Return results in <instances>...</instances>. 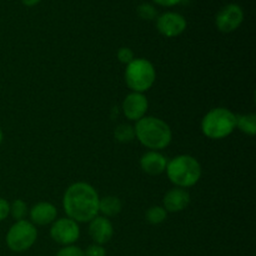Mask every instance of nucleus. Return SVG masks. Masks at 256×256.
<instances>
[{
    "instance_id": "nucleus-1",
    "label": "nucleus",
    "mask_w": 256,
    "mask_h": 256,
    "mask_svg": "<svg viewBox=\"0 0 256 256\" xmlns=\"http://www.w3.org/2000/svg\"><path fill=\"white\" fill-rule=\"evenodd\" d=\"M99 194L96 189L84 182L70 185L62 196V208L69 219L89 222L99 214Z\"/></svg>"
},
{
    "instance_id": "nucleus-2",
    "label": "nucleus",
    "mask_w": 256,
    "mask_h": 256,
    "mask_svg": "<svg viewBox=\"0 0 256 256\" xmlns=\"http://www.w3.org/2000/svg\"><path fill=\"white\" fill-rule=\"evenodd\" d=\"M135 138L140 144L154 152L169 146L172 139V132L162 119L155 116H144L134 126Z\"/></svg>"
},
{
    "instance_id": "nucleus-3",
    "label": "nucleus",
    "mask_w": 256,
    "mask_h": 256,
    "mask_svg": "<svg viewBox=\"0 0 256 256\" xmlns=\"http://www.w3.org/2000/svg\"><path fill=\"white\" fill-rule=\"evenodd\" d=\"M168 178L176 188L188 189L196 184L202 178V165L192 155H178L166 165Z\"/></svg>"
},
{
    "instance_id": "nucleus-4",
    "label": "nucleus",
    "mask_w": 256,
    "mask_h": 256,
    "mask_svg": "<svg viewBox=\"0 0 256 256\" xmlns=\"http://www.w3.org/2000/svg\"><path fill=\"white\" fill-rule=\"evenodd\" d=\"M236 129V115L226 108H214L202 120V132L206 138L220 140Z\"/></svg>"
},
{
    "instance_id": "nucleus-5",
    "label": "nucleus",
    "mask_w": 256,
    "mask_h": 256,
    "mask_svg": "<svg viewBox=\"0 0 256 256\" xmlns=\"http://www.w3.org/2000/svg\"><path fill=\"white\" fill-rule=\"evenodd\" d=\"M156 80V70L152 62L144 58H138L126 65L125 82L132 92H142L150 89Z\"/></svg>"
},
{
    "instance_id": "nucleus-6",
    "label": "nucleus",
    "mask_w": 256,
    "mask_h": 256,
    "mask_svg": "<svg viewBox=\"0 0 256 256\" xmlns=\"http://www.w3.org/2000/svg\"><path fill=\"white\" fill-rule=\"evenodd\" d=\"M36 239V226L32 222L20 220V222H15L8 230L5 242L12 252H24L35 244Z\"/></svg>"
},
{
    "instance_id": "nucleus-7",
    "label": "nucleus",
    "mask_w": 256,
    "mask_h": 256,
    "mask_svg": "<svg viewBox=\"0 0 256 256\" xmlns=\"http://www.w3.org/2000/svg\"><path fill=\"white\" fill-rule=\"evenodd\" d=\"M50 236L56 244L62 246L74 245L80 238L79 224L69 218L55 220L50 228Z\"/></svg>"
},
{
    "instance_id": "nucleus-8",
    "label": "nucleus",
    "mask_w": 256,
    "mask_h": 256,
    "mask_svg": "<svg viewBox=\"0 0 256 256\" xmlns=\"http://www.w3.org/2000/svg\"><path fill=\"white\" fill-rule=\"evenodd\" d=\"M244 20V12L238 4H228L220 10L215 18V25L222 32H232L242 25Z\"/></svg>"
},
{
    "instance_id": "nucleus-9",
    "label": "nucleus",
    "mask_w": 256,
    "mask_h": 256,
    "mask_svg": "<svg viewBox=\"0 0 256 256\" xmlns=\"http://www.w3.org/2000/svg\"><path fill=\"white\" fill-rule=\"evenodd\" d=\"M186 19L179 12H168L156 18V29L166 38L179 36L186 29Z\"/></svg>"
},
{
    "instance_id": "nucleus-10",
    "label": "nucleus",
    "mask_w": 256,
    "mask_h": 256,
    "mask_svg": "<svg viewBox=\"0 0 256 256\" xmlns=\"http://www.w3.org/2000/svg\"><path fill=\"white\" fill-rule=\"evenodd\" d=\"M149 102L146 96L142 92H130L126 95L122 105V114L130 122H139L144 116H146Z\"/></svg>"
},
{
    "instance_id": "nucleus-11",
    "label": "nucleus",
    "mask_w": 256,
    "mask_h": 256,
    "mask_svg": "<svg viewBox=\"0 0 256 256\" xmlns=\"http://www.w3.org/2000/svg\"><path fill=\"white\" fill-rule=\"evenodd\" d=\"M89 235L94 244L104 245L112 240L114 235V226L105 216H95L89 222Z\"/></svg>"
},
{
    "instance_id": "nucleus-12",
    "label": "nucleus",
    "mask_w": 256,
    "mask_h": 256,
    "mask_svg": "<svg viewBox=\"0 0 256 256\" xmlns=\"http://www.w3.org/2000/svg\"><path fill=\"white\" fill-rule=\"evenodd\" d=\"M190 204V194L186 189L182 188H172L162 199V208L166 212H182Z\"/></svg>"
},
{
    "instance_id": "nucleus-13",
    "label": "nucleus",
    "mask_w": 256,
    "mask_h": 256,
    "mask_svg": "<svg viewBox=\"0 0 256 256\" xmlns=\"http://www.w3.org/2000/svg\"><path fill=\"white\" fill-rule=\"evenodd\" d=\"M29 215L32 224L44 226V225L52 224V222L56 220L58 210L52 202H42L35 204L34 206L30 209Z\"/></svg>"
},
{
    "instance_id": "nucleus-14",
    "label": "nucleus",
    "mask_w": 256,
    "mask_h": 256,
    "mask_svg": "<svg viewBox=\"0 0 256 256\" xmlns=\"http://www.w3.org/2000/svg\"><path fill=\"white\" fill-rule=\"evenodd\" d=\"M168 165V159L159 152H154V150H150V152H145L144 155L140 159V168L144 172H146L148 175H160L165 172Z\"/></svg>"
},
{
    "instance_id": "nucleus-15",
    "label": "nucleus",
    "mask_w": 256,
    "mask_h": 256,
    "mask_svg": "<svg viewBox=\"0 0 256 256\" xmlns=\"http://www.w3.org/2000/svg\"><path fill=\"white\" fill-rule=\"evenodd\" d=\"M122 209V202L116 196H105L99 200V212H102L105 218L116 216Z\"/></svg>"
},
{
    "instance_id": "nucleus-16",
    "label": "nucleus",
    "mask_w": 256,
    "mask_h": 256,
    "mask_svg": "<svg viewBox=\"0 0 256 256\" xmlns=\"http://www.w3.org/2000/svg\"><path fill=\"white\" fill-rule=\"evenodd\" d=\"M236 128L244 134L254 136L256 134V115L239 114L236 115Z\"/></svg>"
},
{
    "instance_id": "nucleus-17",
    "label": "nucleus",
    "mask_w": 256,
    "mask_h": 256,
    "mask_svg": "<svg viewBox=\"0 0 256 256\" xmlns=\"http://www.w3.org/2000/svg\"><path fill=\"white\" fill-rule=\"evenodd\" d=\"M114 136L118 142H122V144L132 142L135 139L134 126H132L129 124H120L119 126L115 128Z\"/></svg>"
},
{
    "instance_id": "nucleus-18",
    "label": "nucleus",
    "mask_w": 256,
    "mask_h": 256,
    "mask_svg": "<svg viewBox=\"0 0 256 256\" xmlns=\"http://www.w3.org/2000/svg\"><path fill=\"white\" fill-rule=\"evenodd\" d=\"M168 212L162 206H159V205H155V206H152L148 209L146 214H145V219H146L148 222H150L152 225H159L162 222H164L166 220Z\"/></svg>"
},
{
    "instance_id": "nucleus-19",
    "label": "nucleus",
    "mask_w": 256,
    "mask_h": 256,
    "mask_svg": "<svg viewBox=\"0 0 256 256\" xmlns=\"http://www.w3.org/2000/svg\"><path fill=\"white\" fill-rule=\"evenodd\" d=\"M28 212H29V209H28V205L24 200L16 199L10 204V215L15 222L25 220Z\"/></svg>"
},
{
    "instance_id": "nucleus-20",
    "label": "nucleus",
    "mask_w": 256,
    "mask_h": 256,
    "mask_svg": "<svg viewBox=\"0 0 256 256\" xmlns=\"http://www.w3.org/2000/svg\"><path fill=\"white\" fill-rule=\"evenodd\" d=\"M138 15L142 18V20H152L158 16L156 8L152 4H149V2H142L138 6L136 9Z\"/></svg>"
},
{
    "instance_id": "nucleus-21",
    "label": "nucleus",
    "mask_w": 256,
    "mask_h": 256,
    "mask_svg": "<svg viewBox=\"0 0 256 256\" xmlns=\"http://www.w3.org/2000/svg\"><path fill=\"white\" fill-rule=\"evenodd\" d=\"M116 56H118V60H119L122 64H125V65L130 64V62L135 59L134 52H132L130 48H126V46L120 48L116 52Z\"/></svg>"
},
{
    "instance_id": "nucleus-22",
    "label": "nucleus",
    "mask_w": 256,
    "mask_h": 256,
    "mask_svg": "<svg viewBox=\"0 0 256 256\" xmlns=\"http://www.w3.org/2000/svg\"><path fill=\"white\" fill-rule=\"evenodd\" d=\"M55 256H84V250L75 245H69V246H62Z\"/></svg>"
},
{
    "instance_id": "nucleus-23",
    "label": "nucleus",
    "mask_w": 256,
    "mask_h": 256,
    "mask_svg": "<svg viewBox=\"0 0 256 256\" xmlns=\"http://www.w3.org/2000/svg\"><path fill=\"white\" fill-rule=\"evenodd\" d=\"M84 256H106V250L104 245L92 244L84 250Z\"/></svg>"
},
{
    "instance_id": "nucleus-24",
    "label": "nucleus",
    "mask_w": 256,
    "mask_h": 256,
    "mask_svg": "<svg viewBox=\"0 0 256 256\" xmlns=\"http://www.w3.org/2000/svg\"><path fill=\"white\" fill-rule=\"evenodd\" d=\"M10 215V202L4 198H0V222H4Z\"/></svg>"
},
{
    "instance_id": "nucleus-25",
    "label": "nucleus",
    "mask_w": 256,
    "mask_h": 256,
    "mask_svg": "<svg viewBox=\"0 0 256 256\" xmlns=\"http://www.w3.org/2000/svg\"><path fill=\"white\" fill-rule=\"evenodd\" d=\"M156 4L162 5V6H174V5L179 4L182 0H152Z\"/></svg>"
},
{
    "instance_id": "nucleus-26",
    "label": "nucleus",
    "mask_w": 256,
    "mask_h": 256,
    "mask_svg": "<svg viewBox=\"0 0 256 256\" xmlns=\"http://www.w3.org/2000/svg\"><path fill=\"white\" fill-rule=\"evenodd\" d=\"M40 2H42V0H22V2L25 6H35V5L39 4Z\"/></svg>"
},
{
    "instance_id": "nucleus-27",
    "label": "nucleus",
    "mask_w": 256,
    "mask_h": 256,
    "mask_svg": "<svg viewBox=\"0 0 256 256\" xmlns=\"http://www.w3.org/2000/svg\"><path fill=\"white\" fill-rule=\"evenodd\" d=\"M2 139H4V134H2V130L0 129V145H2Z\"/></svg>"
}]
</instances>
